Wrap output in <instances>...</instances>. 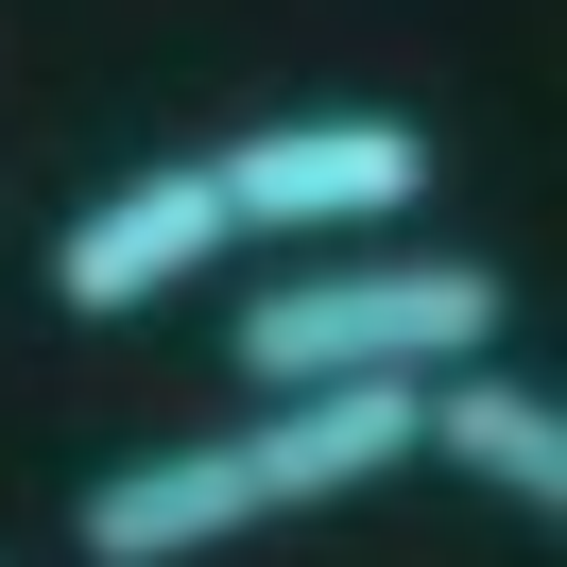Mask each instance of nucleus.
Wrapping results in <instances>:
<instances>
[{
  "instance_id": "obj_1",
  "label": "nucleus",
  "mask_w": 567,
  "mask_h": 567,
  "mask_svg": "<svg viewBox=\"0 0 567 567\" xmlns=\"http://www.w3.org/2000/svg\"><path fill=\"white\" fill-rule=\"evenodd\" d=\"M413 413H430V379H292V395H258V413L189 430V447L86 464L70 550L86 567H207V550H241V533H292V516H327V498L395 482V464H413Z\"/></svg>"
},
{
  "instance_id": "obj_5",
  "label": "nucleus",
  "mask_w": 567,
  "mask_h": 567,
  "mask_svg": "<svg viewBox=\"0 0 567 567\" xmlns=\"http://www.w3.org/2000/svg\"><path fill=\"white\" fill-rule=\"evenodd\" d=\"M413 464L516 498V516H567V395L516 379V361H447V379H430V413H413Z\"/></svg>"
},
{
  "instance_id": "obj_3",
  "label": "nucleus",
  "mask_w": 567,
  "mask_h": 567,
  "mask_svg": "<svg viewBox=\"0 0 567 567\" xmlns=\"http://www.w3.org/2000/svg\"><path fill=\"white\" fill-rule=\"evenodd\" d=\"M430 121H395V104H310V121H241V138L207 155V189H224V241H258V258H310V241H379L395 207H430Z\"/></svg>"
},
{
  "instance_id": "obj_4",
  "label": "nucleus",
  "mask_w": 567,
  "mask_h": 567,
  "mask_svg": "<svg viewBox=\"0 0 567 567\" xmlns=\"http://www.w3.org/2000/svg\"><path fill=\"white\" fill-rule=\"evenodd\" d=\"M224 189H207V155H155V173H121V189H86L70 224H52V310L70 327H138L155 292H189V276H224Z\"/></svg>"
},
{
  "instance_id": "obj_2",
  "label": "nucleus",
  "mask_w": 567,
  "mask_h": 567,
  "mask_svg": "<svg viewBox=\"0 0 567 567\" xmlns=\"http://www.w3.org/2000/svg\"><path fill=\"white\" fill-rule=\"evenodd\" d=\"M498 310H516L498 258L310 241L292 276H258L241 310H224V361H241L258 395H292V379H447V361H498Z\"/></svg>"
}]
</instances>
